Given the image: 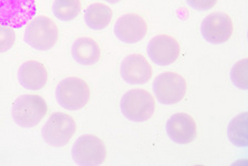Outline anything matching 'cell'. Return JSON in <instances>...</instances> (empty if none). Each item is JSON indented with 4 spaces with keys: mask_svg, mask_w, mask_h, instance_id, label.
<instances>
[{
    "mask_svg": "<svg viewBox=\"0 0 248 166\" xmlns=\"http://www.w3.org/2000/svg\"><path fill=\"white\" fill-rule=\"evenodd\" d=\"M48 112L44 98L36 94H23L13 104L14 121L21 127H33L41 122Z\"/></svg>",
    "mask_w": 248,
    "mask_h": 166,
    "instance_id": "cell-1",
    "label": "cell"
},
{
    "mask_svg": "<svg viewBox=\"0 0 248 166\" xmlns=\"http://www.w3.org/2000/svg\"><path fill=\"white\" fill-rule=\"evenodd\" d=\"M57 101L65 110L83 109L90 100V89L84 80L70 76L62 80L56 90Z\"/></svg>",
    "mask_w": 248,
    "mask_h": 166,
    "instance_id": "cell-2",
    "label": "cell"
},
{
    "mask_svg": "<svg viewBox=\"0 0 248 166\" xmlns=\"http://www.w3.org/2000/svg\"><path fill=\"white\" fill-rule=\"evenodd\" d=\"M121 111L130 121L145 122L154 114V98L143 89H133L122 96Z\"/></svg>",
    "mask_w": 248,
    "mask_h": 166,
    "instance_id": "cell-3",
    "label": "cell"
},
{
    "mask_svg": "<svg viewBox=\"0 0 248 166\" xmlns=\"http://www.w3.org/2000/svg\"><path fill=\"white\" fill-rule=\"evenodd\" d=\"M59 37V30L51 19L45 16L33 18L25 31V41L31 48L46 51L53 48Z\"/></svg>",
    "mask_w": 248,
    "mask_h": 166,
    "instance_id": "cell-4",
    "label": "cell"
},
{
    "mask_svg": "<svg viewBox=\"0 0 248 166\" xmlns=\"http://www.w3.org/2000/svg\"><path fill=\"white\" fill-rule=\"evenodd\" d=\"M77 124L71 115L56 112L42 127V137L46 143L54 148L67 145L76 133Z\"/></svg>",
    "mask_w": 248,
    "mask_h": 166,
    "instance_id": "cell-5",
    "label": "cell"
},
{
    "mask_svg": "<svg viewBox=\"0 0 248 166\" xmlns=\"http://www.w3.org/2000/svg\"><path fill=\"white\" fill-rule=\"evenodd\" d=\"M153 91L158 102L170 106L181 102L184 99L187 91V84L183 76L177 73L164 72L155 78Z\"/></svg>",
    "mask_w": 248,
    "mask_h": 166,
    "instance_id": "cell-6",
    "label": "cell"
},
{
    "mask_svg": "<svg viewBox=\"0 0 248 166\" xmlns=\"http://www.w3.org/2000/svg\"><path fill=\"white\" fill-rule=\"evenodd\" d=\"M72 157L79 165H101L107 158L106 145L95 135H82L73 144Z\"/></svg>",
    "mask_w": 248,
    "mask_h": 166,
    "instance_id": "cell-7",
    "label": "cell"
},
{
    "mask_svg": "<svg viewBox=\"0 0 248 166\" xmlns=\"http://www.w3.org/2000/svg\"><path fill=\"white\" fill-rule=\"evenodd\" d=\"M36 0H0V24L21 28L34 17Z\"/></svg>",
    "mask_w": 248,
    "mask_h": 166,
    "instance_id": "cell-8",
    "label": "cell"
},
{
    "mask_svg": "<svg viewBox=\"0 0 248 166\" xmlns=\"http://www.w3.org/2000/svg\"><path fill=\"white\" fill-rule=\"evenodd\" d=\"M234 27L228 15L213 13L204 19L201 26L202 36L208 44L222 45L231 39Z\"/></svg>",
    "mask_w": 248,
    "mask_h": 166,
    "instance_id": "cell-9",
    "label": "cell"
},
{
    "mask_svg": "<svg viewBox=\"0 0 248 166\" xmlns=\"http://www.w3.org/2000/svg\"><path fill=\"white\" fill-rule=\"evenodd\" d=\"M181 47L175 38L168 34H158L151 39L147 45V55L155 64L170 65L177 60Z\"/></svg>",
    "mask_w": 248,
    "mask_h": 166,
    "instance_id": "cell-10",
    "label": "cell"
},
{
    "mask_svg": "<svg viewBox=\"0 0 248 166\" xmlns=\"http://www.w3.org/2000/svg\"><path fill=\"white\" fill-rule=\"evenodd\" d=\"M114 33L124 44H137L146 36L147 24L139 15H124L115 22Z\"/></svg>",
    "mask_w": 248,
    "mask_h": 166,
    "instance_id": "cell-11",
    "label": "cell"
},
{
    "mask_svg": "<svg viewBox=\"0 0 248 166\" xmlns=\"http://www.w3.org/2000/svg\"><path fill=\"white\" fill-rule=\"evenodd\" d=\"M120 73L126 83L145 84L152 76V67L142 55L134 53L124 58Z\"/></svg>",
    "mask_w": 248,
    "mask_h": 166,
    "instance_id": "cell-12",
    "label": "cell"
},
{
    "mask_svg": "<svg viewBox=\"0 0 248 166\" xmlns=\"http://www.w3.org/2000/svg\"><path fill=\"white\" fill-rule=\"evenodd\" d=\"M166 133L177 144H189L196 137V123L191 115L176 113L166 123Z\"/></svg>",
    "mask_w": 248,
    "mask_h": 166,
    "instance_id": "cell-13",
    "label": "cell"
},
{
    "mask_svg": "<svg viewBox=\"0 0 248 166\" xmlns=\"http://www.w3.org/2000/svg\"><path fill=\"white\" fill-rule=\"evenodd\" d=\"M18 79L21 86L28 90H41L48 80V72L41 62L30 60L19 68Z\"/></svg>",
    "mask_w": 248,
    "mask_h": 166,
    "instance_id": "cell-14",
    "label": "cell"
},
{
    "mask_svg": "<svg viewBox=\"0 0 248 166\" xmlns=\"http://www.w3.org/2000/svg\"><path fill=\"white\" fill-rule=\"evenodd\" d=\"M72 57L79 64L94 65L101 57L99 45L91 38L81 37L72 45Z\"/></svg>",
    "mask_w": 248,
    "mask_h": 166,
    "instance_id": "cell-15",
    "label": "cell"
},
{
    "mask_svg": "<svg viewBox=\"0 0 248 166\" xmlns=\"http://www.w3.org/2000/svg\"><path fill=\"white\" fill-rule=\"evenodd\" d=\"M112 20V10L103 3H92L85 9L84 21L92 30H103Z\"/></svg>",
    "mask_w": 248,
    "mask_h": 166,
    "instance_id": "cell-16",
    "label": "cell"
},
{
    "mask_svg": "<svg viewBox=\"0 0 248 166\" xmlns=\"http://www.w3.org/2000/svg\"><path fill=\"white\" fill-rule=\"evenodd\" d=\"M227 135L232 144L238 148L248 146V113L243 112L230 122Z\"/></svg>",
    "mask_w": 248,
    "mask_h": 166,
    "instance_id": "cell-17",
    "label": "cell"
},
{
    "mask_svg": "<svg viewBox=\"0 0 248 166\" xmlns=\"http://www.w3.org/2000/svg\"><path fill=\"white\" fill-rule=\"evenodd\" d=\"M81 10L80 0H54L52 13L61 21H70L77 18Z\"/></svg>",
    "mask_w": 248,
    "mask_h": 166,
    "instance_id": "cell-18",
    "label": "cell"
},
{
    "mask_svg": "<svg viewBox=\"0 0 248 166\" xmlns=\"http://www.w3.org/2000/svg\"><path fill=\"white\" fill-rule=\"evenodd\" d=\"M232 82L238 89H248V59H242L234 64L231 70Z\"/></svg>",
    "mask_w": 248,
    "mask_h": 166,
    "instance_id": "cell-19",
    "label": "cell"
},
{
    "mask_svg": "<svg viewBox=\"0 0 248 166\" xmlns=\"http://www.w3.org/2000/svg\"><path fill=\"white\" fill-rule=\"evenodd\" d=\"M16 40V33L11 27L0 24V53L13 48Z\"/></svg>",
    "mask_w": 248,
    "mask_h": 166,
    "instance_id": "cell-20",
    "label": "cell"
},
{
    "mask_svg": "<svg viewBox=\"0 0 248 166\" xmlns=\"http://www.w3.org/2000/svg\"><path fill=\"white\" fill-rule=\"evenodd\" d=\"M186 2L192 7L193 9L204 11L209 10L216 5L217 0H186Z\"/></svg>",
    "mask_w": 248,
    "mask_h": 166,
    "instance_id": "cell-21",
    "label": "cell"
},
{
    "mask_svg": "<svg viewBox=\"0 0 248 166\" xmlns=\"http://www.w3.org/2000/svg\"><path fill=\"white\" fill-rule=\"evenodd\" d=\"M104 1H107L108 3H118L119 1H121V0H104Z\"/></svg>",
    "mask_w": 248,
    "mask_h": 166,
    "instance_id": "cell-22",
    "label": "cell"
}]
</instances>
